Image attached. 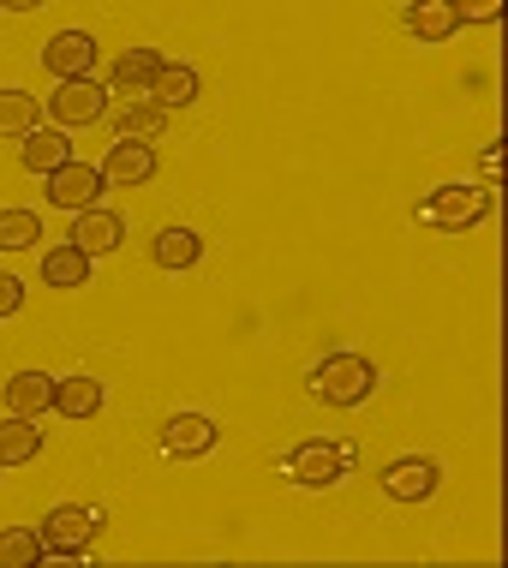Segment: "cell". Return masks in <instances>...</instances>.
<instances>
[{
    "label": "cell",
    "instance_id": "1",
    "mask_svg": "<svg viewBox=\"0 0 508 568\" xmlns=\"http://www.w3.org/2000/svg\"><path fill=\"white\" fill-rule=\"evenodd\" d=\"M377 389V365L365 353H329L312 372V395L323 407H365Z\"/></svg>",
    "mask_w": 508,
    "mask_h": 568
},
{
    "label": "cell",
    "instance_id": "2",
    "mask_svg": "<svg viewBox=\"0 0 508 568\" xmlns=\"http://www.w3.org/2000/svg\"><path fill=\"white\" fill-rule=\"evenodd\" d=\"M413 216L437 227V234H467V227H479L490 216V186H437L425 192V204Z\"/></svg>",
    "mask_w": 508,
    "mask_h": 568
},
{
    "label": "cell",
    "instance_id": "3",
    "mask_svg": "<svg viewBox=\"0 0 508 568\" xmlns=\"http://www.w3.org/2000/svg\"><path fill=\"white\" fill-rule=\"evenodd\" d=\"M347 473H353V443H329V437L299 443V449H287V460H282V479H294L305 490H329L335 479H347Z\"/></svg>",
    "mask_w": 508,
    "mask_h": 568
},
{
    "label": "cell",
    "instance_id": "4",
    "mask_svg": "<svg viewBox=\"0 0 508 568\" xmlns=\"http://www.w3.org/2000/svg\"><path fill=\"white\" fill-rule=\"evenodd\" d=\"M42 550L49 557H67V562H79L90 539L102 532V509H84V503H60V509H49V520H42Z\"/></svg>",
    "mask_w": 508,
    "mask_h": 568
},
{
    "label": "cell",
    "instance_id": "5",
    "mask_svg": "<svg viewBox=\"0 0 508 568\" xmlns=\"http://www.w3.org/2000/svg\"><path fill=\"white\" fill-rule=\"evenodd\" d=\"M49 114H54V126L60 132H72V126H96V120L108 114V90L96 79H60V90L49 97Z\"/></svg>",
    "mask_w": 508,
    "mask_h": 568
},
{
    "label": "cell",
    "instance_id": "6",
    "mask_svg": "<svg viewBox=\"0 0 508 568\" xmlns=\"http://www.w3.org/2000/svg\"><path fill=\"white\" fill-rule=\"evenodd\" d=\"M42 180H49V204H54V210H67V216H79V210H90V204L102 197V186H108V180H102V168H90V162H79V156H72V162H60L54 174H42Z\"/></svg>",
    "mask_w": 508,
    "mask_h": 568
},
{
    "label": "cell",
    "instance_id": "7",
    "mask_svg": "<svg viewBox=\"0 0 508 568\" xmlns=\"http://www.w3.org/2000/svg\"><path fill=\"white\" fill-rule=\"evenodd\" d=\"M377 485H383L389 503H425L430 490L443 485V467L430 455H402V460H389V467L377 473Z\"/></svg>",
    "mask_w": 508,
    "mask_h": 568
},
{
    "label": "cell",
    "instance_id": "8",
    "mask_svg": "<svg viewBox=\"0 0 508 568\" xmlns=\"http://www.w3.org/2000/svg\"><path fill=\"white\" fill-rule=\"evenodd\" d=\"M215 419L210 413H174V419L162 425V455L167 460H204L215 449Z\"/></svg>",
    "mask_w": 508,
    "mask_h": 568
},
{
    "label": "cell",
    "instance_id": "9",
    "mask_svg": "<svg viewBox=\"0 0 508 568\" xmlns=\"http://www.w3.org/2000/svg\"><path fill=\"white\" fill-rule=\"evenodd\" d=\"M42 67H49L54 79H90V67H96V37H90V30H60V37H49V49H42Z\"/></svg>",
    "mask_w": 508,
    "mask_h": 568
},
{
    "label": "cell",
    "instance_id": "10",
    "mask_svg": "<svg viewBox=\"0 0 508 568\" xmlns=\"http://www.w3.org/2000/svg\"><path fill=\"white\" fill-rule=\"evenodd\" d=\"M67 240L79 245L84 257H102V252H114V245L126 240V222H120L114 210L90 204V210H79V216H72V234H67Z\"/></svg>",
    "mask_w": 508,
    "mask_h": 568
},
{
    "label": "cell",
    "instance_id": "11",
    "mask_svg": "<svg viewBox=\"0 0 508 568\" xmlns=\"http://www.w3.org/2000/svg\"><path fill=\"white\" fill-rule=\"evenodd\" d=\"M156 174V150L150 144H132V138H120L114 150H108V162H102V180L108 186H144V180Z\"/></svg>",
    "mask_w": 508,
    "mask_h": 568
},
{
    "label": "cell",
    "instance_id": "12",
    "mask_svg": "<svg viewBox=\"0 0 508 568\" xmlns=\"http://www.w3.org/2000/svg\"><path fill=\"white\" fill-rule=\"evenodd\" d=\"M54 407V377L49 372H12L7 377V413L19 419H42Z\"/></svg>",
    "mask_w": 508,
    "mask_h": 568
},
{
    "label": "cell",
    "instance_id": "13",
    "mask_svg": "<svg viewBox=\"0 0 508 568\" xmlns=\"http://www.w3.org/2000/svg\"><path fill=\"white\" fill-rule=\"evenodd\" d=\"M402 24H407L419 42H449L455 30H460V19H455V0H407Z\"/></svg>",
    "mask_w": 508,
    "mask_h": 568
},
{
    "label": "cell",
    "instance_id": "14",
    "mask_svg": "<svg viewBox=\"0 0 508 568\" xmlns=\"http://www.w3.org/2000/svg\"><path fill=\"white\" fill-rule=\"evenodd\" d=\"M197 90H204V79L186 67V60H162V72H156V84H150V102H162L167 114L174 109H192L197 102Z\"/></svg>",
    "mask_w": 508,
    "mask_h": 568
},
{
    "label": "cell",
    "instance_id": "15",
    "mask_svg": "<svg viewBox=\"0 0 508 568\" xmlns=\"http://www.w3.org/2000/svg\"><path fill=\"white\" fill-rule=\"evenodd\" d=\"M54 413L60 419H96L102 413V383L72 372V377H54Z\"/></svg>",
    "mask_w": 508,
    "mask_h": 568
},
{
    "label": "cell",
    "instance_id": "16",
    "mask_svg": "<svg viewBox=\"0 0 508 568\" xmlns=\"http://www.w3.org/2000/svg\"><path fill=\"white\" fill-rule=\"evenodd\" d=\"M114 132L132 138V144H156V138L167 132V109L150 97H126V109L114 114Z\"/></svg>",
    "mask_w": 508,
    "mask_h": 568
},
{
    "label": "cell",
    "instance_id": "17",
    "mask_svg": "<svg viewBox=\"0 0 508 568\" xmlns=\"http://www.w3.org/2000/svg\"><path fill=\"white\" fill-rule=\"evenodd\" d=\"M156 72H162V49H126L114 60V90L120 97H150Z\"/></svg>",
    "mask_w": 508,
    "mask_h": 568
},
{
    "label": "cell",
    "instance_id": "18",
    "mask_svg": "<svg viewBox=\"0 0 508 568\" xmlns=\"http://www.w3.org/2000/svg\"><path fill=\"white\" fill-rule=\"evenodd\" d=\"M37 455H42L37 419H19V413H7V419H0V467H30Z\"/></svg>",
    "mask_w": 508,
    "mask_h": 568
},
{
    "label": "cell",
    "instance_id": "19",
    "mask_svg": "<svg viewBox=\"0 0 508 568\" xmlns=\"http://www.w3.org/2000/svg\"><path fill=\"white\" fill-rule=\"evenodd\" d=\"M42 282L67 287V294H72V287H90V257L72 240L67 245H49V252H42Z\"/></svg>",
    "mask_w": 508,
    "mask_h": 568
},
{
    "label": "cell",
    "instance_id": "20",
    "mask_svg": "<svg viewBox=\"0 0 508 568\" xmlns=\"http://www.w3.org/2000/svg\"><path fill=\"white\" fill-rule=\"evenodd\" d=\"M150 257H156V270H192L197 257H204V240H197L192 227H162V234L150 240Z\"/></svg>",
    "mask_w": 508,
    "mask_h": 568
},
{
    "label": "cell",
    "instance_id": "21",
    "mask_svg": "<svg viewBox=\"0 0 508 568\" xmlns=\"http://www.w3.org/2000/svg\"><path fill=\"white\" fill-rule=\"evenodd\" d=\"M19 162L30 168V174H54L60 162H72V144H67V132H24V144H19Z\"/></svg>",
    "mask_w": 508,
    "mask_h": 568
},
{
    "label": "cell",
    "instance_id": "22",
    "mask_svg": "<svg viewBox=\"0 0 508 568\" xmlns=\"http://www.w3.org/2000/svg\"><path fill=\"white\" fill-rule=\"evenodd\" d=\"M49 550H42V532L37 527H7L0 532V568H37Z\"/></svg>",
    "mask_w": 508,
    "mask_h": 568
},
{
    "label": "cell",
    "instance_id": "23",
    "mask_svg": "<svg viewBox=\"0 0 508 568\" xmlns=\"http://www.w3.org/2000/svg\"><path fill=\"white\" fill-rule=\"evenodd\" d=\"M24 132H37V97L30 90H0V138H24Z\"/></svg>",
    "mask_w": 508,
    "mask_h": 568
},
{
    "label": "cell",
    "instance_id": "24",
    "mask_svg": "<svg viewBox=\"0 0 508 568\" xmlns=\"http://www.w3.org/2000/svg\"><path fill=\"white\" fill-rule=\"evenodd\" d=\"M42 240V216L37 210H0V252H24Z\"/></svg>",
    "mask_w": 508,
    "mask_h": 568
},
{
    "label": "cell",
    "instance_id": "25",
    "mask_svg": "<svg viewBox=\"0 0 508 568\" xmlns=\"http://www.w3.org/2000/svg\"><path fill=\"white\" fill-rule=\"evenodd\" d=\"M455 19L460 24H497L502 19V0H455Z\"/></svg>",
    "mask_w": 508,
    "mask_h": 568
},
{
    "label": "cell",
    "instance_id": "26",
    "mask_svg": "<svg viewBox=\"0 0 508 568\" xmlns=\"http://www.w3.org/2000/svg\"><path fill=\"white\" fill-rule=\"evenodd\" d=\"M24 312V282L0 270V317H19Z\"/></svg>",
    "mask_w": 508,
    "mask_h": 568
},
{
    "label": "cell",
    "instance_id": "27",
    "mask_svg": "<svg viewBox=\"0 0 508 568\" xmlns=\"http://www.w3.org/2000/svg\"><path fill=\"white\" fill-rule=\"evenodd\" d=\"M479 168H485V186H497V168H502V156H497V144H485V156H479Z\"/></svg>",
    "mask_w": 508,
    "mask_h": 568
},
{
    "label": "cell",
    "instance_id": "28",
    "mask_svg": "<svg viewBox=\"0 0 508 568\" xmlns=\"http://www.w3.org/2000/svg\"><path fill=\"white\" fill-rule=\"evenodd\" d=\"M7 12H37V7H49V0H0Z\"/></svg>",
    "mask_w": 508,
    "mask_h": 568
}]
</instances>
